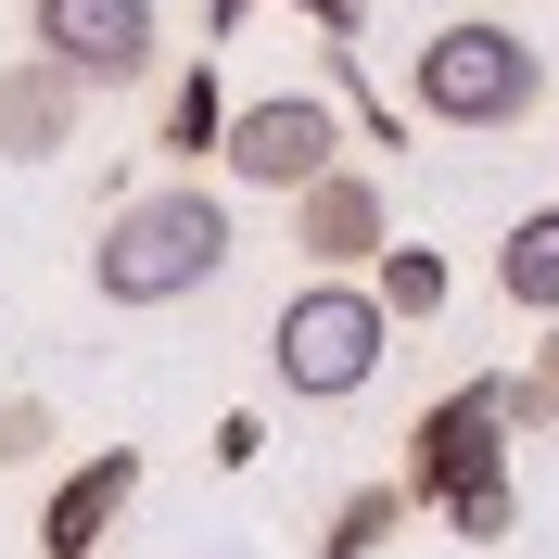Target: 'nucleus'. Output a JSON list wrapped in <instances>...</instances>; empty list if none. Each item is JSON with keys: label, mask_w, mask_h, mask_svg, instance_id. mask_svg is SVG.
<instances>
[{"label": "nucleus", "mask_w": 559, "mask_h": 559, "mask_svg": "<svg viewBox=\"0 0 559 559\" xmlns=\"http://www.w3.org/2000/svg\"><path fill=\"white\" fill-rule=\"evenodd\" d=\"M229 191H204V178H153V191H128V204L103 216V242H90V293L103 306H191L216 267H229Z\"/></svg>", "instance_id": "1"}, {"label": "nucleus", "mask_w": 559, "mask_h": 559, "mask_svg": "<svg viewBox=\"0 0 559 559\" xmlns=\"http://www.w3.org/2000/svg\"><path fill=\"white\" fill-rule=\"evenodd\" d=\"M382 356H394V318H382V293L344 280V267H306V280H293V306L267 318V382L306 394V407L369 394V382H382Z\"/></svg>", "instance_id": "2"}, {"label": "nucleus", "mask_w": 559, "mask_h": 559, "mask_svg": "<svg viewBox=\"0 0 559 559\" xmlns=\"http://www.w3.org/2000/svg\"><path fill=\"white\" fill-rule=\"evenodd\" d=\"M547 103V51H534L522 26H496V13H457V26H432L407 51V115H432V128H522V115Z\"/></svg>", "instance_id": "3"}, {"label": "nucleus", "mask_w": 559, "mask_h": 559, "mask_svg": "<svg viewBox=\"0 0 559 559\" xmlns=\"http://www.w3.org/2000/svg\"><path fill=\"white\" fill-rule=\"evenodd\" d=\"M216 166H229V191H280L293 204L318 166H344V103L331 90H254L216 128Z\"/></svg>", "instance_id": "4"}, {"label": "nucleus", "mask_w": 559, "mask_h": 559, "mask_svg": "<svg viewBox=\"0 0 559 559\" xmlns=\"http://www.w3.org/2000/svg\"><path fill=\"white\" fill-rule=\"evenodd\" d=\"M26 51L103 103V90H140V76L166 64V0H26Z\"/></svg>", "instance_id": "5"}, {"label": "nucleus", "mask_w": 559, "mask_h": 559, "mask_svg": "<svg viewBox=\"0 0 559 559\" xmlns=\"http://www.w3.org/2000/svg\"><path fill=\"white\" fill-rule=\"evenodd\" d=\"M394 242V204H382V178L369 166H318L306 191H293V254H306V267H369V254Z\"/></svg>", "instance_id": "6"}, {"label": "nucleus", "mask_w": 559, "mask_h": 559, "mask_svg": "<svg viewBox=\"0 0 559 559\" xmlns=\"http://www.w3.org/2000/svg\"><path fill=\"white\" fill-rule=\"evenodd\" d=\"M484 457H509V419H496V369L419 407V432H407V509H432L445 484H471Z\"/></svg>", "instance_id": "7"}, {"label": "nucleus", "mask_w": 559, "mask_h": 559, "mask_svg": "<svg viewBox=\"0 0 559 559\" xmlns=\"http://www.w3.org/2000/svg\"><path fill=\"white\" fill-rule=\"evenodd\" d=\"M76 128H90V90L51 51H13L0 64V166H51V153H76Z\"/></svg>", "instance_id": "8"}, {"label": "nucleus", "mask_w": 559, "mask_h": 559, "mask_svg": "<svg viewBox=\"0 0 559 559\" xmlns=\"http://www.w3.org/2000/svg\"><path fill=\"white\" fill-rule=\"evenodd\" d=\"M140 509V445H103L76 457L64 484H51V509H38V559H103V534Z\"/></svg>", "instance_id": "9"}, {"label": "nucleus", "mask_w": 559, "mask_h": 559, "mask_svg": "<svg viewBox=\"0 0 559 559\" xmlns=\"http://www.w3.org/2000/svg\"><path fill=\"white\" fill-rule=\"evenodd\" d=\"M216 128H229V76H216V51H204V64L166 76V128H153V153H166V166H204Z\"/></svg>", "instance_id": "10"}, {"label": "nucleus", "mask_w": 559, "mask_h": 559, "mask_svg": "<svg viewBox=\"0 0 559 559\" xmlns=\"http://www.w3.org/2000/svg\"><path fill=\"white\" fill-rule=\"evenodd\" d=\"M356 280L382 293V318H394V331H419V318H445V293H457V267H445L432 242H382V254H369Z\"/></svg>", "instance_id": "11"}, {"label": "nucleus", "mask_w": 559, "mask_h": 559, "mask_svg": "<svg viewBox=\"0 0 559 559\" xmlns=\"http://www.w3.org/2000/svg\"><path fill=\"white\" fill-rule=\"evenodd\" d=\"M496 293H509L522 318H559V204L509 216V242H496Z\"/></svg>", "instance_id": "12"}, {"label": "nucleus", "mask_w": 559, "mask_h": 559, "mask_svg": "<svg viewBox=\"0 0 559 559\" xmlns=\"http://www.w3.org/2000/svg\"><path fill=\"white\" fill-rule=\"evenodd\" d=\"M432 509H445L457 547H509V534H522V484H509V457H484V471H471V484H445Z\"/></svg>", "instance_id": "13"}, {"label": "nucleus", "mask_w": 559, "mask_h": 559, "mask_svg": "<svg viewBox=\"0 0 559 559\" xmlns=\"http://www.w3.org/2000/svg\"><path fill=\"white\" fill-rule=\"evenodd\" d=\"M394 534H407V484H356L331 509V534H318V559H382Z\"/></svg>", "instance_id": "14"}, {"label": "nucleus", "mask_w": 559, "mask_h": 559, "mask_svg": "<svg viewBox=\"0 0 559 559\" xmlns=\"http://www.w3.org/2000/svg\"><path fill=\"white\" fill-rule=\"evenodd\" d=\"M51 457V394H0V471H38Z\"/></svg>", "instance_id": "15"}, {"label": "nucleus", "mask_w": 559, "mask_h": 559, "mask_svg": "<svg viewBox=\"0 0 559 559\" xmlns=\"http://www.w3.org/2000/svg\"><path fill=\"white\" fill-rule=\"evenodd\" d=\"M496 419H509V432H559V394L534 382V369H522V382H509V369H496Z\"/></svg>", "instance_id": "16"}, {"label": "nucleus", "mask_w": 559, "mask_h": 559, "mask_svg": "<svg viewBox=\"0 0 559 559\" xmlns=\"http://www.w3.org/2000/svg\"><path fill=\"white\" fill-rule=\"evenodd\" d=\"M216 471H254V457H267V419H254V407H229V419H216Z\"/></svg>", "instance_id": "17"}, {"label": "nucleus", "mask_w": 559, "mask_h": 559, "mask_svg": "<svg viewBox=\"0 0 559 559\" xmlns=\"http://www.w3.org/2000/svg\"><path fill=\"white\" fill-rule=\"evenodd\" d=\"M293 13H306L318 38H369V0H293Z\"/></svg>", "instance_id": "18"}, {"label": "nucleus", "mask_w": 559, "mask_h": 559, "mask_svg": "<svg viewBox=\"0 0 559 559\" xmlns=\"http://www.w3.org/2000/svg\"><path fill=\"white\" fill-rule=\"evenodd\" d=\"M254 26V0H204V51H216V38H242Z\"/></svg>", "instance_id": "19"}, {"label": "nucleus", "mask_w": 559, "mask_h": 559, "mask_svg": "<svg viewBox=\"0 0 559 559\" xmlns=\"http://www.w3.org/2000/svg\"><path fill=\"white\" fill-rule=\"evenodd\" d=\"M534 382H547V394H559V318H547V344H534Z\"/></svg>", "instance_id": "20"}]
</instances>
